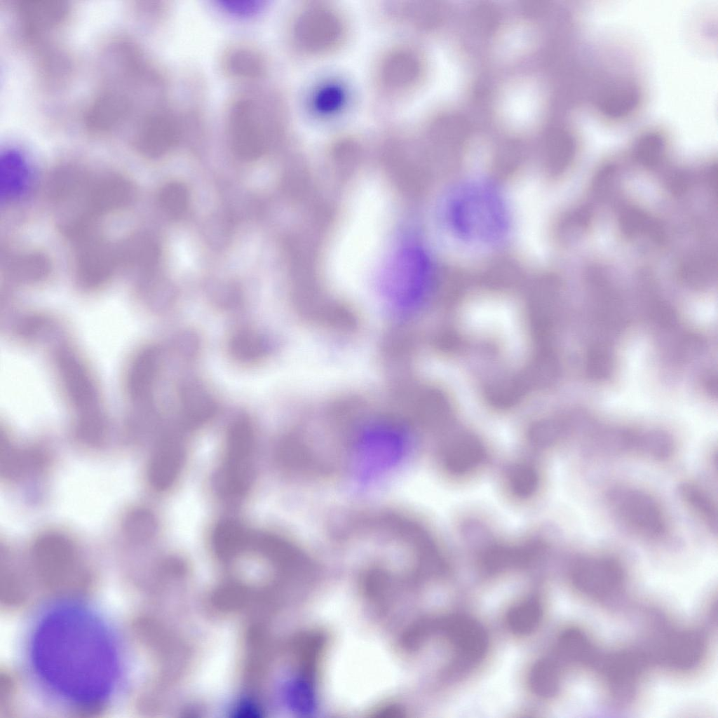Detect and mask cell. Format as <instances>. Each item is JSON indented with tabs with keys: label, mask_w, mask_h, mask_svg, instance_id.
I'll list each match as a JSON object with an SVG mask.
<instances>
[{
	"label": "cell",
	"mask_w": 718,
	"mask_h": 718,
	"mask_svg": "<svg viewBox=\"0 0 718 718\" xmlns=\"http://www.w3.org/2000/svg\"><path fill=\"white\" fill-rule=\"evenodd\" d=\"M506 485L515 498L524 500L533 496L540 485L537 468L529 463H516L509 466L505 473Z\"/></svg>",
	"instance_id": "23"
},
{
	"label": "cell",
	"mask_w": 718,
	"mask_h": 718,
	"mask_svg": "<svg viewBox=\"0 0 718 718\" xmlns=\"http://www.w3.org/2000/svg\"><path fill=\"white\" fill-rule=\"evenodd\" d=\"M649 662L641 651L625 649L602 655L596 670L611 700L620 705L632 700Z\"/></svg>",
	"instance_id": "9"
},
{
	"label": "cell",
	"mask_w": 718,
	"mask_h": 718,
	"mask_svg": "<svg viewBox=\"0 0 718 718\" xmlns=\"http://www.w3.org/2000/svg\"><path fill=\"white\" fill-rule=\"evenodd\" d=\"M34 566L44 586L55 592L81 589L87 583L83 570L72 543L56 534L40 538L33 551Z\"/></svg>",
	"instance_id": "4"
},
{
	"label": "cell",
	"mask_w": 718,
	"mask_h": 718,
	"mask_svg": "<svg viewBox=\"0 0 718 718\" xmlns=\"http://www.w3.org/2000/svg\"><path fill=\"white\" fill-rule=\"evenodd\" d=\"M158 201L161 208L169 215H181L188 205L189 194L187 187L180 182H170L162 187Z\"/></svg>",
	"instance_id": "27"
},
{
	"label": "cell",
	"mask_w": 718,
	"mask_h": 718,
	"mask_svg": "<svg viewBox=\"0 0 718 718\" xmlns=\"http://www.w3.org/2000/svg\"><path fill=\"white\" fill-rule=\"evenodd\" d=\"M183 458L182 447L175 437L163 438L150 460L148 476L151 485L158 490L170 487L180 471Z\"/></svg>",
	"instance_id": "16"
},
{
	"label": "cell",
	"mask_w": 718,
	"mask_h": 718,
	"mask_svg": "<svg viewBox=\"0 0 718 718\" xmlns=\"http://www.w3.org/2000/svg\"><path fill=\"white\" fill-rule=\"evenodd\" d=\"M290 39L299 52L321 56L336 51L345 43L348 25L342 13L323 2H311L295 13L290 25Z\"/></svg>",
	"instance_id": "3"
},
{
	"label": "cell",
	"mask_w": 718,
	"mask_h": 718,
	"mask_svg": "<svg viewBox=\"0 0 718 718\" xmlns=\"http://www.w3.org/2000/svg\"><path fill=\"white\" fill-rule=\"evenodd\" d=\"M269 348L268 341L261 334L250 331L236 333L229 343L233 357L243 362H250L260 358Z\"/></svg>",
	"instance_id": "24"
},
{
	"label": "cell",
	"mask_w": 718,
	"mask_h": 718,
	"mask_svg": "<svg viewBox=\"0 0 718 718\" xmlns=\"http://www.w3.org/2000/svg\"><path fill=\"white\" fill-rule=\"evenodd\" d=\"M219 66L229 79L253 83L264 77L269 62L265 53L257 46L248 41H236L223 49Z\"/></svg>",
	"instance_id": "11"
},
{
	"label": "cell",
	"mask_w": 718,
	"mask_h": 718,
	"mask_svg": "<svg viewBox=\"0 0 718 718\" xmlns=\"http://www.w3.org/2000/svg\"><path fill=\"white\" fill-rule=\"evenodd\" d=\"M289 124L287 106L281 95L245 90L229 102L224 132L235 157L250 162L261 158L273 142L289 132Z\"/></svg>",
	"instance_id": "1"
},
{
	"label": "cell",
	"mask_w": 718,
	"mask_h": 718,
	"mask_svg": "<svg viewBox=\"0 0 718 718\" xmlns=\"http://www.w3.org/2000/svg\"><path fill=\"white\" fill-rule=\"evenodd\" d=\"M69 8L60 0H21L18 16L24 31L36 38L60 26L68 15Z\"/></svg>",
	"instance_id": "14"
},
{
	"label": "cell",
	"mask_w": 718,
	"mask_h": 718,
	"mask_svg": "<svg viewBox=\"0 0 718 718\" xmlns=\"http://www.w3.org/2000/svg\"><path fill=\"white\" fill-rule=\"evenodd\" d=\"M182 425L195 428L208 421L215 413L216 404L205 388L196 382L184 384L180 390Z\"/></svg>",
	"instance_id": "19"
},
{
	"label": "cell",
	"mask_w": 718,
	"mask_h": 718,
	"mask_svg": "<svg viewBox=\"0 0 718 718\" xmlns=\"http://www.w3.org/2000/svg\"><path fill=\"white\" fill-rule=\"evenodd\" d=\"M86 183L85 175L75 168L60 170L50 181V195L55 201H62L77 194Z\"/></svg>",
	"instance_id": "26"
},
{
	"label": "cell",
	"mask_w": 718,
	"mask_h": 718,
	"mask_svg": "<svg viewBox=\"0 0 718 718\" xmlns=\"http://www.w3.org/2000/svg\"><path fill=\"white\" fill-rule=\"evenodd\" d=\"M254 436L249 421L243 418L234 421L227 435L226 458L215 478L217 492L228 499L242 496L253 479Z\"/></svg>",
	"instance_id": "5"
},
{
	"label": "cell",
	"mask_w": 718,
	"mask_h": 718,
	"mask_svg": "<svg viewBox=\"0 0 718 718\" xmlns=\"http://www.w3.org/2000/svg\"><path fill=\"white\" fill-rule=\"evenodd\" d=\"M679 495L691 514L707 530H717V506L712 494L700 483L685 481L679 487Z\"/></svg>",
	"instance_id": "20"
},
{
	"label": "cell",
	"mask_w": 718,
	"mask_h": 718,
	"mask_svg": "<svg viewBox=\"0 0 718 718\" xmlns=\"http://www.w3.org/2000/svg\"><path fill=\"white\" fill-rule=\"evenodd\" d=\"M655 639L650 651H645L649 661L673 671L694 669L706 651L705 637L696 630L665 628Z\"/></svg>",
	"instance_id": "8"
},
{
	"label": "cell",
	"mask_w": 718,
	"mask_h": 718,
	"mask_svg": "<svg viewBox=\"0 0 718 718\" xmlns=\"http://www.w3.org/2000/svg\"><path fill=\"white\" fill-rule=\"evenodd\" d=\"M131 184L125 178L111 175L95 182L88 192L90 216L112 212L128 204L133 197Z\"/></svg>",
	"instance_id": "17"
},
{
	"label": "cell",
	"mask_w": 718,
	"mask_h": 718,
	"mask_svg": "<svg viewBox=\"0 0 718 718\" xmlns=\"http://www.w3.org/2000/svg\"><path fill=\"white\" fill-rule=\"evenodd\" d=\"M420 62L415 50L406 43L385 50L377 62L374 80L377 90L389 97L407 95L416 85Z\"/></svg>",
	"instance_id": "10"
},
{
	"label": "cell",
	"mask_w": 718,
	"mask_h": 718,
	"mask_svg": "<svg viewBox=\"0 0 718 718\" xmlns=\"http://www.w3.org/2000/svg\"><path fill=\"white\" fill-rule=\"evenodd\" d=\"M570 576L575 588L588 600L606 602L620 595L625 583L621 562L607 553H589L573 562Z\"/></svg>",
	"instance_id": "6"
},
{
	"label": "cell",
	"mask_w": 718,
	"mask_h": 718,
	"mask_svg": "<svg viewBox=\"0 0 718 718\" xmlns=\"http://www.w3.org/2000/svg\"><path fill=\"white\" fill-rule=\"evenodd\" d=\"M79 236L76 257L78 277L86 283H95L106 279L118 263L116 251L99 236L83 233Z\"/></svg>",
	"instance_id": "12"
},
{
	"label": "cell",
	"mask_w": 718,
	"mask_h": 718,
	"mask_svg": "<svg viewBox=\"0 0 718 718\" xmlns=\"http://www.w3.org/2000/svg\"><path fill=\"white\" fill-rule=\"evenodd\" d=\"M606 503L616 522L640 540L662 541L669 534L667 513L649 491L633 485H616L607 492Z\"/></svg>",
	"instance_id": "2"
},
{
	"label": "cell",
	"mask_w": 718,
	"mask_h": 718,
	"mask_svg": "<svg viewBox=\"0 0 718 718\" xmlns=\"http://www.w3.org/2000/svg\"><path fill=\"white\" fill-rule=\"evenodd\" d=\"M251 534L238 522L226 520L218 523L212 535V545L216 555L228 560L250 547Z\"/></svg>",
	"instance_id": "22"
},
{
	"label": "cell",
	"mask_w": 718,
	"mask_h": 718,
	"mask_svg": "<svg viewBox=\"0 0 718 718\" xmlns=\"http://www.w3.org/2000/svg\"><path fill=\"white\" fill-rule=\"evenodd\" d=\"M512 627L520 632L532 628L538 617V610L534 604H526L518 607L510 615Z\"/></svg>",
	"instance_id": "29"
},
{
	"label": "cell",
	"mask_w": 718,
	"mask_h": 718,
	"mask_svg": "<svg viewBox=\"0 0 718 718\" xmlns=\"http://www.w3.org/2000/svg\"><path fill=\"white\" fill-rule=\"evenodd\" d=\"M184 138L182 114L165 102H159L140 118L133 136L136 151L149 158H160L177 147Z\"/></svg>",
	"instance_id": "7"
},
{
	"label": "cell",
	"mask_w": 718,
	"mask_h": 718,
	"mask_svg": "<svg viewBox=\"0 0 718 718\" xmlns=\"http://www.w3.org/2000/svg\"><path fill=\"white\" fill-rule=\"evenodd\" d=\"M156 524L152 515L147 510L131 513L125 522V530L133 540L144 541L153 535Z\"/></svg>",
	"instance_id": "28"
},
{
	"label": "cell",
	"mask_w": 718,
	"mask_h": 718,
	"mask_svg": "<svg viewBox=\"0 0 718 718\" xmlns=\"http://www.w3.org/2000/svg\"><path fill=\"white\" fill-rule=\"evenodd\" d=\"M414 255L407 250L400 255L387 286L392 302L402 310H407L416 298L419 266Z\"/></svg>",
	"instance_id": "18"
},
{
	"label": "cell",
	"mask_w": 718,
	"mask_h": 718,
	"mask_svg": "<svg viewBox=\"0 0 718 718\" xmlns=\"http://www.w3.org/2000/svg\"><path fill=\"white\" fill-rule=\"evenodd\" d=\"M8 271L20 279H36L44 276L50 269V262L43 255L30 252L18 255L8 266Z\"/></svg>",
	"instance_id": "25"
},
{
	"label": "cell",
	"mask_w": 718,
	"mask_h": 718,
	"mask_svg": "<svg viewBox=\"0 0 718 718\" xmlns=\"http://www.w3.org/2000/svg\"><path fill=\"white\" fill-rule=\"evenodd\" d=\"M487 457L484 446L472 438L450 442L440 449L442 468L447 474L456 477L475 472L484 464Z\"/></svg>",
	"instance_id": "15"
},
{
	"label": "cell",
	"mask_w": 718,
	"mask_h": 718,
	"mask_svg": "<svg viewBox=\"0 0 718 718\" xmlns=\"http://www.w3.org/2000/svg\"><path fill=\"white\" fill-rule=\"evenodd\" d=\"M131 107V100L126 93L118 89L105 88L88 106L85 115L86 125L95 133L110 131L125 120Z\"/></svg>",
	"instance_id": "13"
},
{
	"label": "cell",
	"mask_w": 718,
	"mask_h": 718,
	"mask_svg": "<svg viewBox=\"0 0 718 718\" xmlns=\"http://www.w3.org/2000/svg\"><path fill=\"white\" fill-rule=\"evenodd\" d=\"M118 262L130 269H145L158 260L159 248L147 234H136L127 239L116 250Z\"/></svg>",
	"instance_id": "21"
}]
</instances>
